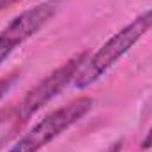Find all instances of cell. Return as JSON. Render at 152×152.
I'll list each match as a JSON object with an SVG mask.
<instances>
[{
  "instance_id": "obj_1",
  "label": "cell",
  "mask_w": 152,
  "mask_h": 152,
  "mask_svg": "<svg viewBox=\"0 0 152 152\" xmlns=\"http://www.w3.org/2000/svg\"><path fill=\"white\" fill-rule=\"evenodd\" d=\"M152 30V7L149 11L136 16L131 23H127L122 30L108 39L81 67L75 80L76 88H85L96 83L101 76H104L115 64L143 37L147 32Z\"/></svg>"
},
{
  "instance_id": "obj_2",
  "label": "cell",
  "mask_w": 152,
  "mask_h": 152,
  "mask_svg": "<svg viewBox=\"0 0 152 152\" xmlns=\"http://www.w3.org/2000/svg\"><path fill=\"white\" fill-rule=\"evenodd\" d=\"M92 106H94L92 97L88 96L76 97L75 101L64 104L62 108L41 118L7 152H39L42 147L51 143L55 138H58L64 131H67L71 126H75L78 120H81L92 110Z\"/></svg>"
},
{
  "instance_id": "obj_3",
  "label": "cell",
  "mask_w": 152,
  "mask_h": 152,
  "mask_svg": "<svg viewBox=\"0 0 152 152\" xmlns=\"http://www.w3.org/2000/svg\"><path fill=\"white\" fill-rule=\"evenodd\" d=\"M88 57H90V53L87 50L73 55L64 66L57 67L42 81H39L34 88H30L28 94L18 104V118H21V120L30 118L44 104H48L53 97H57L69 83H75L76 76L85 66V62L88 60Z\"/></svg>"
},
{
  "instance_id": "obj_4",
  "label": "cell",
  "mask_w": 152,
  "mask_h": 152,
  "mask_svg": "<svg viewBox=\"0 0 152 152\" xmlns=\"http://www.w3.org/2000/svg\"><path fill=\"white\" fill-rule=\"evenodd\" d=\"M58 5H60L58 0L41 2L37 5L23 11L21 14H18L7 23V27L0 32V66L18 46H21L32 36H36L55 16V12L58 11Z\"/></svg>"
},
{
  "instance_id": "obj_5",
  "label": "cell",
  "mask_w": 152,
  "mask_h": 152,
  "mask_svg": "<svg viewBox=\"0 0 152 152\" xmlns=\"http://www.w3.org/2000/svg\"><path fill=\"white\" fill-rule=\"evenodd\" d=\"M16 81H18V75H9L5 78H0V99L14 87Z\"/></svg>"
},
{
  "instance_id": "obj_6",
  "label": "cell",
  "mask_w": 152,
  "mask_h": 152,
  "mask_svg": "<svg viewBox=\"0 0 152 152\" xmlns=\"http://www.w3.org/2000/svg\"><path fill=\"white\" fill-rule=\"evenodd\" d=\"M140 149H142V151H147V149H152V127L149 129V133L145 134V138L142 140V143H140Z\"/></svg>"
},
{
  "instance_id": "obj_7",
  "label": "cell",
  "mask_w": 152,
  "mask_h": 152,
  "mask_svg": "<svg viewBox=\"0 0 152 152\" xmlns=\"http://www.w3.org/2000/svg\"><path fill=\"white\" fill-rule=\"evenodd\" d=\"M16 2H20V0H0V11H4V9H9V7H12Z\"/></svg>"
}]
</instances>
